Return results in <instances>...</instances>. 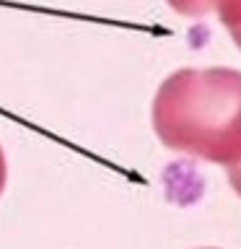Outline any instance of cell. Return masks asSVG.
<instances>
[{"label": "cell", "instance_id": "5", "mask_svg": "<svg viewBox=\"0 0 241 249\" xmlns=\"http://www.w3.org/2000/svg\"><path fill=\"white\" fill-rule=\"evenodd\" d=\"M231 36H233V42H236V44H239V50H241V31H233Z\"/></svg>", "mask_w": 241, "mask_h": 249}, {"label": "cell", "instance_id": "3", "mask_svg": "<svg viewBox=\"0 0 241 249\" xmlns=\"http://www.w3.org/2000/svg\"><path fill=\"white\" fill-rule=\"evenodd\" d=\"M228 179H231V187L241 195V161L233 163V166H228Z\"/></svg>", "mask_w": 241, "mask_h": 249}, {"label": "cell", "instance_id": "4", "mask_svg": "<svg viewBox=\"0 0 241 249\" xmlns=\"http://www.w3.org/2000/svg\"><path fill=\"white\" fill-rule=\"evenodd\" d=\"M5 182H8V163H5V153L0 148V195L5 190Z\"/></svg>", "mask_w": 241, "mask_h": 249}, {"label": "cell", "instance_id": "2", "mask_svg": "<svg viewBox=\"0 0 241 249\" xmlns=\"http://www.w3.org/2000/svg\"><path fill=\"white\" fill-rule=\"evenodd\" d=\"M176 13L189 16V18H202L207 13H218V18L225 29L241 31V0H166Z\"/></svg>", "mask_w": 241, "mask_h": 249}, {"label": "cell", "instance_id": "1", "mask_svg": "<svg viewBox=\"0 0 241 249\" xmlns=\"http://www.w3.org/2000/svg\"><path fill=\"white\" fill-rule=\"evenodd\" d=\"M153 130L171 151L233 166L241 161V73L184 68L153 99Z\"/></svg>", "mask_w": 241, "mask_h": 249}]
</instances>
